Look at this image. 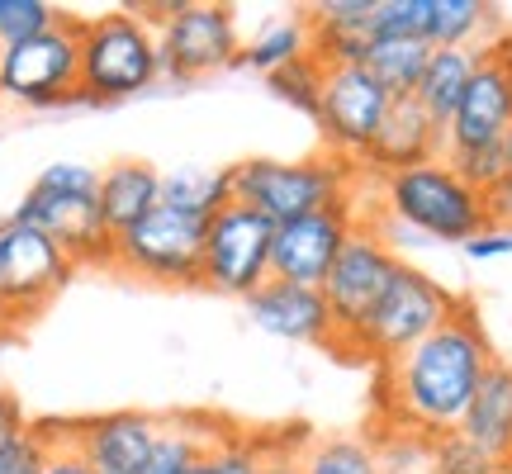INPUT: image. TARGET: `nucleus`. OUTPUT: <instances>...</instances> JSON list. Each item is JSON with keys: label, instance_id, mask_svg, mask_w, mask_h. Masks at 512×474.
Listing matches in <instances>:
<instances>
[{"label": "nucleus", "instance_id": "5", "mask_svg": "<svg viewBox=\"0 0 512 474\" xmlns=\"http://www.w3.org/2000/svg\"><path fill=\"white\" fill-rule=\"evenodd\" d=\"M356 181H361V166L328 157V152L299 157V162L252 157V162L233 166V200L280 228V223L309 219L318 209L356 200Z\"/></svg>", "mask_w": 512, "mask_h": 474}, {"label": "nucleus", "instance_id": "15", "mask_svg": "<svg viewBox=\"0 0 512 474\" xmlns=\"http://www.w3.org/2000/svg\"><path fill=\"white\" fill-rule=\"evenodd\" d=\"M157 422L162 418H152V413L119 408V413L67 422V437L91 465V474H147V460L157 446Z\"/></svg>", "mask_w": 512, "mask_h": 474}, {"label": "nucleus", "instance_id": "26", "mask_svg": "<svg viewBox=\"0 0 512 474\" xmlns=\"http://www.w3.org/2000/svg\"><path fill=\"white\" fill-rule=\"evenodd\" d=\"M309 53H313L309 19H304V15H285V19H271L266 29H256L252 43H242L238 67H247V72H256V76H266V81H271L275 72L294 67L299 57H309Z\"/></svg>", "mask_w": 512, "mask_h": 474}, {"label": "nucleus", "instance_id": "32", "mask_svg": "<svg viewBox=\"0 0 512 474\" xmlns=\"http://www.w3.org/2000/svg\"><path fill=\"white\" fill-rule=\"evenodd\" d=\"M432 0H375V38H422L427 43Z\"/></svg>", "mask_w": 512, "mask_h": 474}, {"label": "nucleus", "instance_id": "2", "mask_svg": "<svg viewBox=\"0 0 512 474\" xmlns=\"http://www.w3.org/2000/svg\"><path fill=\"white\" fill-rule=\"evenodd\" d=\"M19 223L53 237L62 252L81 266H110L114 233L100 214V171L81 162H48L10 209Z\"/></svg>", "mask_w": 512, "mask_h": 474}, {"label": "nucleus", "instance_id": "13", "mask_svg": "<svg viewBox=\"0 0 512 474\" xmlns=\"http://www.w3.org/2000/svg\"><path fill=\"white\" fill-rule=\"evenodd\" d=\"M389 105H394V95L384 91L366 67H328L323 72L318 119H313L318 133H323L328 157H342L351 166L366 162V152L375 143V133H380Z\"/></svg>", "mask_w": 512, "mask_h": 474}, {"label": "nucleus", "instance_id": "4", "mask_svg": "<svg viewBox=\"0 0 512 474\" xmlns=\"http://www.w3.org/2000/svg\"><path fill=\"white\" fill-rule=\"evenodd\" d=\"M162 81L157 24L147 10L81 19V105H119Z\"/></svg>", "mask_w": 512, "mask_h": 474}, {"label": "nucleus", "instance_id": "9", "mask_svg": "<svg viewBox=\"0 0 512 474\" xmlns=\"http://www.w3.org/2000/svg\"><path fill=\"white\" fill-rule=\"evenodd\" d=\"M403 256L384 242V233L375 223H356V233L347 237V247L337 256L332 275L323 280V299H328V313H332V351L351 356L356 337L366 332L370 313L375 304L384 299L389 280L399 275Z\"/></svg>", "mask_w": 512, "mask_h": 474}, {"label": "nucleus", "instance_id": "8", "mask_svg": "<svg viewBox=\"0 0 512 474\" xmlns=\"http://www.w3.org/2000/svg\"><path fill=\"white\" fill-rule=\"evenodd\" d=\"M147 19L157 24V53H162V76L166 81H204V76L238 67L242 57V34L238 15L228 5L214 0H181V5H162L147 10Z\"/></svg>", "mask_w": 512, "mask_h": 474}, {"label": "nucleus", "instance_id": "17", "mask_svg": "<svg viewBox=\"0 0 512 474\" xmlns=\"http://www.w3.org/2000/svg\"><path fill=\"white\" fill-rule=\"evenodd\" d=\"M247 318L266 337L294 342V347H332V313L323 290L290 285V280H266L247 299Z\"/></svg>", "mask_w": 512, "mask_h": 474}, {"label": "nucleus", "instance_id": "28", "mask_svg": "<svg viewBox=\"0 0 512 474\" xmlns=\"http://www.w3.org/2000/svg\"><path fill=\"white\" fill-rule=\"evenodd\" d=\"M427 62H432V43H422V38H375L366 53V72L394 100H403V95L418 91Z\"/></svg>", "mask_w": 512, "mask_h": 474}, {"label": "nucleus", "instance_id": "37", "mask_svg": "<svg viewBox=\"0 0 512 474\" xmlns=\"http://www.w3.org/2000/svg\"><path fill=\"white\" fill-rule=\"evenodd\" d=\"M299 446H304V432H271L261 474H299Z\"/></svg>", "mask_w": 512, "mask_h": 474}, {"label": "nucleus", "instance_id": "6", "mask_svg": "<svg viewBox=\"0 0 512 474\" xmlns=\"http://www.w3.org/2000/svg\"><path fill=\"white\" fill-rule=\"evenodd\" d=\"M81 95V19L67 15L48 34L0 48V100L24 110L76 105Z\"/></svg>", "mask_w": 512, "mask_h": 474}, {"label": "nucleus", "instance_id": "23", "mask_svg": "<svg viewBox=\"0 0 512 474\" xmlns=\"http://www.w3.org/2000/svg\"><path fill=\"white\" fill-rule=\"evenodd\" d=\"M219 437L223 422L204 418V413H171V418L157 422V446H152L147 474H190L214 451Z\"/></svg>", "mask_w": 512, "mask_h": 474}, {"label": "nucleus", "instance_id": "7", "mask_svg": "<svg viewBox=\"0 0 512 474\" xmlns=\"http://www.w3.org/2000/svg\"><path fill=\"white\" fill-rule=\"evenodd\" d=\"M460 304H465V299H456L441 280H432L427 271H418V266H408V261H403L399 275L389 280L384 299L375 304V313H370L366 332L356 337L351 361L389 365L408 347H418L422 337H432V332H437L441 323L460 309Z\"/></svg>", "mask_w": 512, "mask_h": 474}, {"label": "nucleus", "instance_id": "14", "mask_svg": "<svg viewBox=\"0 0 512 474\" xmlns=\"http://www.w3.org/2000/svg\"><path fill=\"white\" fill-rule=\"evenodd\" d=\"M356 204H332L318 209L309 219H294L275 228V247H271V280H290V285H309L323 290V280L332 275L337 256L347 247V237L356 233Z\"/></svg>", "mask_w": 512, "mask_h": 474}, {"label": "nucleus", "instance_id": "36", "mask_svg": "<svg viewBox=\"0 0 512 474\" xmlns=\"http://www.w3.org/2000/svg\"><path fill=\"white\" fill-rule=\"evenodd\" d=\"M43 474H91V465L81 460V451H76L72 437H67V422H53V446H48Z\"/></svg>", "mask_w": 512, "mask_h": 474}, {"label": "nucleus", "instance_id": "43", "mask_svg": "<svg viewBox=\"0 0 512 474\" xmlns=\"http://www.w3.org/2000/svg\"><path fill=\"white\" fill-rule=\"evenodd\" d=\"M0 337H5V323H0Z\"/></svg>", "mask_w": 512, "mask_h": 474}, {"label": "nucleus", "instance_id": "22", "mask_svg": "<svg viewBox=\"0 0 512 474\" xmlns=\"http://www.w3.org/2000/svg\"><path fill=\"white\" fill-rule=\"evenodd\" d=\"M484 53H489V48H432V62H427V72H422L413 100H418L441 128L456 119L460 95L470 91V81H475Z\"/></svg>", "mask_w": 512, "mask_h": 474}, {"label": "nucleus", "instance_id": "41", "mask_svg": "<svg viewBox=\"0 0 512 474\" xmlns=\"http://www.w3.org/2000/svg\"><path fill=\"white\" fill-rule=\"evenodd\" d=\"M489 53H494L498 62H503V67H508V76H512V34H503V38H498L494 48H489Z\"/></svg>", "mask_w": 512, "mask_h": 474}, {"label": "nucleus", "instance_id": "40", "mask_svg": "<svg viewBox=\"0 0 512 474\" xmlns=\"http://www.w3.org/2000/svg\"><path fill=\"white\" fill-rule=\"evenodd\" d=\"M484 209H489V223H508L512 228V176L498 181L489 195H484Z\"/></svg>", "mask_w": 512, "mask_h": 474}, {"label": "nucleus", "instance_id": "25", "mask_svg": "<svg viewBox=\"0 0 512 474\" xmlns=\"http://www.w3.org/2000/svg\"><path fill=\"white\" fill-rule=\"evenodd\" d=\"M299 474H384L380 441L356 437V432L304 437V446H299Z\"/></svg>", "mask_w": 512, "mask_h": 474}, {"label": "nucleus", "instance_id": "1", "mask_svg": "<svg viewBox=\"0 0 512 474\" xmlns=\"http://www.w3.org/2000/svg\"><path fill=\"white\" fill-rule=\"evenodd\" d=\"M494 361L498 356L489 347L479 313L470 304H460L432 337H422L418 347H408L403 356L380 365L375 408H380L384 437L432 441L456 432Z\"/></svg>", "mask_w": 512, "mask_h": 474}, {"label": "nucleus", "instance_id": "10", "mask_svg": "<svg viewBox=\"0 0 512 474\" xmlns=\"http://www.w3.org/2000/svg\"><path fill=\"white\" fill-rule=\"evenodd\" d=\"M72 275L76 261L53 237L19 223L15 214L0 219V323H5V332L34 323L38 313L67 290Z\"/></svg>", "mask_w": 512, "mask_h": 474}, {"label": "nucleus", "instance_id": "3", "mask_svg": "<svg viewBox=\"0 0 512 474\" xmlns=\"http://www.w3.org/2000/svg\"><path fill=\"white\" fill-rule=\"evenodd\" d=\"M384 219H394L422 242H451L465 247L479 228H489V209L484 195L460 176L456 166L437 157V162L408 166L380 181Z\"/></svg>", "mask_w": 512, "mask_h": 474}, {"label": "nucleus", "instance_id": "18", "mask_svg": "<svg viewBox=\"0 0 512 474\" xmlns=\"http://www.w3.org/2000/svg\"><path fill=\"white\" fill-rule=\"evenodd\" d=\"M437 157H446V128L422 110L413 95H403V100H394L389 114H384V124H380V133H375V143H370L361 171H370L375 181H384V176H394V171L437 162Z\"/></svg>", "mask_w": 512, "mask_h": 474}, {"label": "nucleus", "instance_id": "33", "mask_svg": "<svg viewBox=\"0 0 512 474\" xmlns=\"http://www.w3.org/2000/svg\"><path fill=\"white\" fill-rule=\"evenodd\" d=\"M53 446V422H29L10 446H0V474H43Z\"/></svg>", "mask_w": 512, "mask_h": 474}, {"label": "nucleus", "instance_id": "21", "mask_svg": "<svg viewBox=\"0 0 512 474\" xmlns=\"http://www.w3.org/2000/svg\"><path fill=\"white\" fill-rule=\"evenodd\" d=\"M456 432L470 437L475 446H484L489 456L512 460V365L508 361L489 365V375L475 389V399H470Z\"/></svg>", "mask_w": 512, "mask_h": 474}, {"label": "nucleus", "instance_id": "20", "mask_svg": "<svg viewBox=\"0 0 512 474\" xmlns=\"http://www.w3.org/2000/svg\"><path fill=\"white\" fill-rule=\"evenodd\" d=\"M162 204V171L143 157H124L100 171V214L110 223V233H124L143 219L147 209Z\"/></svg>", "mask_w": 512, "mask_h": 474}, {"label": "nucleus", "instance_id": "29", "mask_svg": "<svg viewBox=\"0 0 512 474\" xmlns=\"http://www.w3.org/2000/svg\"><path fill=\"white\" fill-rule=\"evenodd\" d=\"M427 470L432 474H508V460L489 456L484 446H475L460 432H446V437L427 441Z\"/></svg>", "mask_w": 512, "mask_h": 474}, {"label": "nucleus", "instance_id": "35", "mask_svg": "<svg viewBox=\"0 0 512 474\" xmlns=\"http://www.w3.org/2000/svg\"><path fill=\"white\" fill-rule=\"evenodd\" d=\"M384 474H432L427 470V441L418 437H380Z\"/></svg>", "mask_w": 512, "mask_h": 474}, {"label": "nucleus", "instance_id": "24", "mask_svg": "<svg viewBox=\"0 0 512 474\" xmlns=\"http://www.w3.org/2000/svg\"><path fill=\"white\" fill-rule=\"evenodd\" d=\"M503 38V19L484 0H432L427 43L432 48H494Z\"/></svg>", "mask_w": 512, "mask_h": 474}, {"label": "nucleus", "instance_id": "44", "mask_svg": "<svg viewBox=\"0 0 512 474\" xmlns=\"http://www.w3.org/2000/svg\"><path fill=\"white\" fill-rule=\"evenodd\" d=\"M508 474H512V460H508Z\"/></svg>", "mask_w": 512, "mask_h": 474}, {"label": "nucleus", "instance_id": "16", "mask_svg": "<svg viewBox=\"0 0 512 474\" xmlns=\"http://www.w3.org/2000/svg\"><path fill=\"white\" fill-rule=\"evenodd\" d=\"M512 133V76L494 53H484L470 91L460 95L456 119L446 124V152L503 147Z\"/></svg>", "mask_w": 512, "mask_h": 474}, {"label": "nucleus", "instance_id": "30", "mask_svg": "<svg viewBox=\"0 0 512 474\" xmlns=\"http://www.w3.org/2000/svg\"><path fill=\"white\" fill-rule=\"evenodd\" d=\"M62 19H67V10H57L53 0H0V48L48 34Z\"/></svg>", "mask_w": 512, "mask_h": 474}, {"label": "nucleus", "instance_id": "12", "mask_svg": "<svg viewBox=\"0 0 512 474\" xmlns=\"http://www.w3.org/2000/svg\"><path fill=\"white\" fill-rule=\"evenodd\" d=\"M271 247H275V223L261 219L247 204H223L209 219L204 233V266L200 285L228 299H252L266 280H271Z\"/></svg>", "mask_w": 512, "mask_h": 474}, {"label": "nucleus", "instance_id": "42", "mask_svg": "<svg viewBox=\"0 0 512 474\" xmlns=\"http://www.w3.org/2000/svg\"><path fill=\"white\" fill-rule=\"evenodd\" d=\"M503 152H508V176H512V133H508V143H503Z\"/></svg>", "mask_w": 512, "mask_h": 474}, {"label": "nucleus", "instance_id": "31", "mask_svg": "<svg viewBox=\"0 0 512 474\" xmlns=\"http://www.w3.org/2000/svg\"><path fill=\"white\" fill-rule=\"evenodd\" d=\"M323 62L318 57H299L294 67H285V72L271 76V91L285 100V105H294V110H304L309 119H318V100H323Z\"/></svg>", "mask_w": 512, "mask_h": 474}, {"label": "nucleus", "instance_id": "38", "mask_svg": "<svg viewBox=\"0 0 512 474\" xmlns=\"http://www.w3.org/2000/svg\"><path fill=\"white\" fill-rule=\"evenodd\" d=\"M460 252L470 256V261H498V256H512V228L508 223H489V228H479Z\"/></svg>", "mask_w": 512, "mask_h": 474}, {"label": "nucleus", "instance_id": "27", "mask_svg": "<svg viewBox=\"0 0 512 474\" xmlns=\"http://www.w3.org/2000/svg\"><path fill=\"white\" fill-rule=\"evenodd\" d=\"M162 204L195 214V219H214L223 204H233V166H176L162 171Z\"/></svg>", "mask_w": 512, "mask_h": 474}, {"label": "nucleus", "instance_id": "11", "mask_svg": "<svg viewBox=\"0 0 512 474\" xmlns=\"http://www.w3.org/2000/svg\"><path fill=\"white\" fill-rule=\"evenodd\" d=\"M204 233H209V219L157 204L133 228L114 233L110 266L138 280H157V285H200Z\"/></svg>", "mask_w": 512, "mask_h": 474}, {"label": "nucleus", "instance_id": "19", "mask_svg": "<svg viewBox=\"0 0 512 474\" xmlns=\"http://www.w3.org/2000/svg\"><path fill=\"white\" fill-rule=\"evenodd\" d=\"M313 34V57L323 67H366L375 43V0H323L304 10Z\"/></svg>", "mask_w": 512, "mask_h": 474}, {"label": "nucleus", "instance_id": "34", "mask_svg": "<svg viewBox=\"0 0 512 474\" xmlns=\"http://www.w3.org/2000/svg\"><path fill=\"white\" fill-rule=\"evenodd\" d=\"M446 162L456 166L479 195H489L498 181H508V152L503 147H479V152H446Z\"/></svg>", "mask_w": 512, "mask_h": 474}, {"label": "nucleus", "instance_id": "39", "mask_svg": "<svg viewBox=\"0 0 512 474\" xmlns=\"http://www.w3.org/2000/svg\"><path fill=\"white\" fill-rule=\"evenodd\" d=\"M24 427H29V418H24L19 399H15V394H0V446H10Z\"/></svg>", "mask_w": 512, "mask_h": 474}]
</instances>
